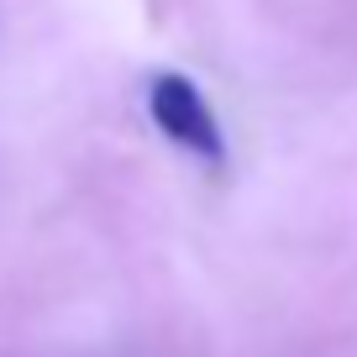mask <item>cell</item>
I'll return each instance as SVG.
<instances>
[{"label": "cell", "instance_id": "1", "mask_svg": "<svg viewBox=\"0 0 357 357\" xmlns=\"http://www.w3.org/2000/svg\"><path fill=\"white\" fill-rule=\"evenodd\" d=\"M147 111H153L158 132L174 137L178 147H190L195 158H205V163H221V158H226L221 121H215V111L205 105V95L195 89V79L158 74L153 84H147Z\"/></svg>", "mask_w": 357, "mask_h": 357}]
</instances>
